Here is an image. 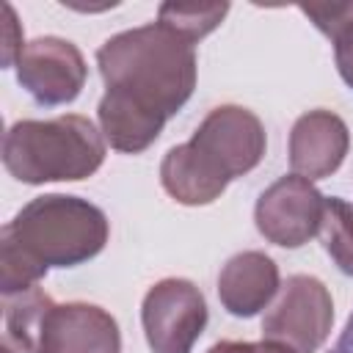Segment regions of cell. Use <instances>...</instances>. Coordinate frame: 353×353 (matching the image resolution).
Wrapping results in <instances>:
<instances>
[{"label":"cell","instance_id":"obj_10","mask_svg":"<svg viewBox=\"0 0 353 353\" xmlns=\"http://www.w3.org/2000/svg\"><path fill=\"white\" fill-rule=\"evenodd\" d=\"M350 146L347 124L331 110L303 113L290 132V165L303 179L331 176Z\"/></svg>","mask_w":353,"mask_h":353},{"label":"cell","instance_id":"obj_3","mask_svg":"<svg viewBox=\"0 0 353 353\" xmlns=\"http://www.w3.org/2000/svg\"><path fill=\"white\" fill-rule=\"evenodd\" d=\"M3 237L44 270L74 268L105 248L108 218L85 199L50 193L28 201L6 223Z\"/></svg>","mask_w":353,"mask_h":353},{"label":"cell","instance_id":"obj_2","mask_svg":"<svg viewBox=\"0 0 353 353\" xmlns=\"http://www.w3.org/2000/svg\"><path fill=\"white\" fill-rule=\"evenodd\" d=\"M105 160V138L77 113L55 119H22L3 138L6 171L28 185L77 182Z\"/></svg>","mask_w":353,"mask_h":353},{"label":"cell","instance_id":"obj_7","mask_svg":"<svg viewBox=\"0 0 353 353\" xmlns=\"http://www.w3.org/2000/svg\"><path fill=\"white\" fill-rule=\"evenodd\" d=\"M325 199L303 176L290 174L276 179L256 201L254 221L265 240L281 248H298L320 232Z\"/></svg>","mask_w":353,"mask_h":353},{"label":"cell","instance_id":"obj_20","mask_svg":"<svg viewBox=\"0 0 353 353\" xmlns=\"http://www.w3.org/2000/svg\"><path fill=\"white\" fill-rule=\"evenodd\" d=\"M207 353H295V350L287 347V345L270 342V339H262V342H232V339H223V342H215Z\"/></svg>","mask_w":353,"mask_h":353},{"label":"cell","instance_id":"obj_6","mask_svg":"<svg viewBox=\"0 0 353 353\" xmlns=\"http://www.w3.org/2000/svg\"><path fill=\"white\" fill-rule=\"evenodd\" d=\"M190 143L226 182H232L259 165L268 138L256 113L240 105H221L207 113Z\"/></svg>","mask_w":353,"mask_h":353},{"label":"cell","instance_id":"obj_22","mask_svg":"<svg viewBox=\"0 0 353 353\" xmlns=\"http://www.w3.org/2000/svg\"><path fill=\"white\" fill-rule=\"evenodd\" d=\"M328 353H353V314H350V320H347L345 331L339 334L336 345H334V347H331Z\"/></svg>","mask_w":353,"mask_h":353},{"label":"cell","instance_id":"obj_18","mask_svg":"<svg viewBox=\"0 0 353 353\" xmlns=\"http://www.w3.org/2000/svg\"><path fill=\"white\" fill-rule=\"evenodd\" d=\"M301 11L334 44L353 36V0H347V3H303Z\"/></svg>","mask_w":353,"mask_h":353},{"label":"cell","instance_id":"obj_14","mask_svg":"<svg viewBox=\"0 0 353 353\" xmlns=\"http://www.w3.org/2000/svg\"><path fill=\"white\" fill-rule=\"evenodd\" d=\"M52 306H55V301L39 287H28L22 292L6 295V334H8V342L14 347H19L22 353H39L44 323H47V314H50Z\"/></svg>","mask_w":353,"mask_h":353},{"label":"cell","instance_id":"obj_17","mask_svg":"<svg viewBox=\"0 0 353 353\" xmlns=\"http://www.w3.org/2000/svg\"><path fill=\"white\" fill-rule=\"evenodd\" d=\"M47 270L39 268L30 256H25L11 240L0 237V287H3V295H14V292H22L28 287H36V281Z\"/></svg>","mask_w":353,"mask_h":353},{"label":"cell","instance_id":"obj_8","mask_svg":"<svg viewBox=\"0 0 353 353\" xmlns=\"http://www.w3.org/2000/svg\"><path fill=\"white\" fill-rule=\"evenodd\" d=\"M88 77L83 52L58 36H41L25 44L17 61L19 85L39 105H66L77 99Z\"/></svg>","mask_w":353,"mask_h":353},{"label":"cell","instance_id":"obj_12","mask_svg":"<svg viewBox=\"0 0 353 353\" xmlns=\"http://www.w3.org/2000/svg\"><path fill=\"white\" fill-rule=\"evenodd\" d=\"M160 182L171 199L188 207H201L215 201L226 190V179L193 149V143H179L168 149L160 163Z\"/></svg>","mask_w":353,"mask_h":353},{"label":"cell","instance_id":"obj_16","mask_svg":"<svg viewBox=\"0 0 353 353\" xmlns=\"http://www.w3.org/2000/svg\"><path fill=\"white\" fill-rule=\"evenodd\" d=\"M317 234L328 256L336 262V268L345 276H353V207L345 199H325Z\"/></svg>","mask_w":353,"mask_h":353},{"label":"cell","instance_id":"obj_1","mask_svg":"<svg viewBox=\"0 0 353 353\" xmlns=\"http://www.w3.org/2000/svg\"><path fill=\"white\" fill-rule=\"evenodd\" d=\"M105 91L171 119L196 88V50L165 25H143L110 36L97 50Z\"/></svg>","mask_w":353,"mask_h":353},{"label":"cell","instance_id":"obj_4","mask_svg":"<svg viewBox=\"0 0 353 353\" xmlns=\"http://www.w3.org/2000/svg\"><path fill=\"white\" fill-rule=\"evenodd\" d=\"M334 301L328 287L314 276H290L279 301L262 320V336L292 347L295 353H314L331 334Z\"/></svg>","mask_w":353,"mask_h":353},{"label":"cell","instance_id":"obj_9","mask_svg":"<svg viewBox=\"0 0 353 353\" xmlns=\"http://www.w3.org/2000/svg\"><path fill=\"white\" fill-rule=\"evenodd\" d=\"M39 353H121L119 323L94 303H55Z\"/></svg>","mask_w":353,"mask_h":353},{"label":"cell","instance_id":"obj_11","mask_svg":"<svg viewBox=\"0 0 353 353\" xmlns=\"http://www.w3.org/2000/svg\"><path fill=\"white\" fill-rule=\"evenodd\" d=\"M279 290V268L262 251L234 254L218 276V298L234 317H254Z\"/></svg>","mask_w":353,"mask_h":353},{"label":"cell","instance_id":"obj_23","mask_svg":"<svg viewBox=\"0 0 353 353\" xmlns=\"http://www.w3.org/2000/svg\"><path fill=\"white\" fill-rule=\"evenodd\" d=\"M0 353H11V347H8V345H6V347H3V350H0Z\"/></svg>","mask_w":353,"mask_h":353},{"label":"cell","instance_id":"obj_15","mask_svg":"<svg viewBox=\"0 0 353 353\" xmlns=\"http://www.w3.org/2000/svg\"><path fill=\"white\" fill-rule=\"evenodd\" d=\"M226 11L229 3H163L157 22L196 44L223 22Z\"/></svg>","mask_w":353,"mask_h":353},{"label":"cell","instance_id":"obj_13","mask_svg":"<svg viewBox=\"0 0 353 353\" xmlns=\"http://www.w3.org/2000/svg\"><path fill=\"white\" fill-rule=\"evenodd\" d=\"M97 113H99L102 138L116 152H127V154H138V152L149 149L168 121L152 110L132 105L130 99H124L113 91H105Z\"/></svg>","mask_w":353,"mask_h":353},{"label":"cell","instance_id":"obj_19","mask_svg":"<svg viewBox=\"0 0 353 353\" xmlns=\"http://www.w3.org/2000/svg\"><path fill=\"white\" fill-rule=\"evenodd\" d=\"M22 50H25V44H22V30H19L17 14L8 3H3V66H17Z\"/></svg>","mask_w":353,"mask_h":353},{"label":"cell","instance_id":"obj_5","mask_svg":"<svg viewBox=\"0 0 353 353\" xmlns=\"http://www.w3.org/2000/svg\"><path fill=\"white\" fill-rule=\"evenodd\" d=\"M141 323L154 353H190L207 325L204 295L188 279H163L146 292Z\"/></svg>","mask_w":353,"mask_h":353},{"label":"cell","instance_id":"obj_21","mask_svg":"<svg viewBox=\"0 0 353 353\" xmlns=\"http://www.w3.org/2000/svg\"><path fill=\"white\" fill-rule=\"evenodd\" d=\"M334 55H336V69H339L342 80L353 88V36L336 41L334 44Z\"/></svg>","mask_w":353,"mask_h":353}]
</instances>
